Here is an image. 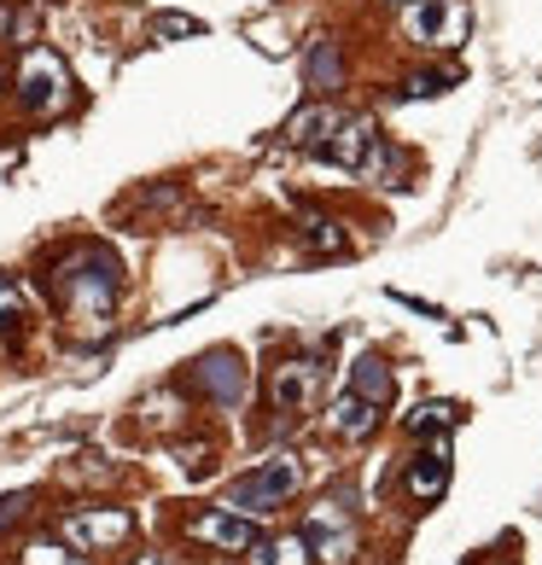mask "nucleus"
Masks as SVG:
<instances>
[{"label": "nucleus", "instance_id": "obj_1", "mask_svg": "<svg viewBox=\"0 0 542 565\" xmlns=\"http://www.w3.org/2000/svg\"><path fill=\"white\" fill-rule=\"evenodd\" d=\"M53 298L65 303V316L82 332L106 327L117 303V263L106 250H71L65 263H53Z\"/></svg>", "mask_w": 542, "mask_h": 565}, {"label": "nucleus", "instance_id": "obj_2", "mask_svg": "<svg viewBox=\"0 0 542 565\" xmlns=\"http://www.w3.org/2000/svg\"><path fill=\"white\" fill-rule=\"evenodd\" d=\"M304 484V460L298 455H275V460H263L257 472H245L234 490H227V508H240V513H268V508H280V501Z\"/></svg>", "mask_w": 542, "mask_h": 565}, {"label": "nucleus", "instance_id": "obj_3", "mask_svg": "<svg viewBox=\"0 0 542 565\" xmlns=\"http://www.w3.org/2000/svg\"><path fill=\"white\" fill-rule=\"evenodd\" d=\"M18 99L35 111V117H53L71 106V71L65 58L47 53V47H30L24 65H18Z\"/></svg>", "mask_w": 542, "mask_h": 565}, {"label": "nucleus", "instance_id": "obj_4", "mask_svg": "<svg viewBox=\"0 0 542 565\" xmlns=\"http://www.w3.org/2000/svg\"><path fill=\"white\" fill-rule=\"evenodd\" d=\"M467 24H472L467 0H414L408 7V35L421 41V47H437V53L461 47Z\"/></svg>", "mask_w": 542, "mask_h": 565}, {"label": "nucleus", "instance_id": "obj_5", "mask_svg": "<svg viewBox=\"0 0 542 565\" xmlns=\"http://www.w3.org/2000/svg\"><path fill=\"white\" fill-rule=\"evenodd\" d=\"M304 536H309V554L327 559V565H350V559H357V525H350V513L339 508V501H316Z\"/></svg>", "mask_w": 542, "mask_h": 565}, {"label": "nucleus", "instance_id": "obj_6", "mask_svg": "<svg viewBox=\"0 0 542 565\" xmlns=\"http://www.w3.org/2000/svg\"><path fill=\"white\" fill-rule=\"evenodd\" d=\"M187 536L193 542H204V548H222V554H252L257 548V519L252 513H240V508H211V513H199L193 525H187Z\"/></svg>", "mask_w": 542, "mask_h": 565}, {"label": "nucleus", "instance_id": "obj_7", "mask_svg": "<svg viewBox=\"0 0 542 565\" xmlns=\"http://www.w3.org/2000/svg\"><path fill=\"white\" fill-rule=\"evenodd\" d=\"M193 385L211 396L216 408H240L245 403V362L234 350H204L193 362Z\"/></svg>", "mask_w": 542, "mask_h": 565}, {"label": "nucleus", "instance_id": "obj_8", "mask_svg": "<svg viewBox=\"0 0 542 565\" xmlns=\"http://www.w3.org/2000/svg\"><path fill=\"white\" fill-rule=\"evenodd\" d=\"M129 531H135L129 508H82V513L65 519V536L76 542V548H117Z\"/></svg>", "mask_w": 542, "mask_h": 565}, {"label": "nucleus", "instance_id": "obj_9", "mask_svg": "<svg viewBox=\"0 0 542 565\" xmlns=\"http://www.w3.org/2000/svg\"><path fill=\"white\" fill-rule=\"evenodd\" d=\"M321 396V362L316 355H298V362L275 367V408L280 414H304Z\"/></svg>", "mask_w": 542, "mask_h": 565}, {"label": "nucleus", "instance_id": "obj_10", "mask_svg": "<svg viewBox=\"0 0 542 565\" xmlns=\"http://www.w3.org/2000/svg\"><path fill=\"white\" fill-rule=\"evenodd\" d=\"M444 490H449V431H437L432 449H421L414 467H408V495L414 501H437Z\"/></svg>", "mask_w": 542, "mask_h": 565}, {"label": "nucleus", "instance_id": "obj_11", "mask_svg": "<svg viewBox=\"0 0 542 565\" xmlns=\"http://www.w3.org/2000/svg\"><path fill=\"white\" fill-rule=\"evenodd\" d=\"M327 426L339 431V437H350V444H362V437H373V426H380V403H368V396L344 391L339 403L327 408Z\"/></svg>", "mask_w": 542, "mask_h": 565}, {"label": "nucleus", "instance_id": "obj_12", "mask_svg": "<svg viewBox=\"0 0 542 565\" xmlns=\"http://www.w3.org/2000/svg\"><path fill=\"white\" fill-rule=\"evenodd\" d=\"M350 391L357 396H368V403H391V396H397V380H391V367L380 362V355H362L357 367H350Z\"/></svg>", "mask_w": 542, "mask_h": 565}, {"label": "nucleus", "instance_id": "obj_13", "mask_svg": "<svg viewBox=\"0 0 542 565\" xmlns=\"http://www.w3.org/2000/svg\"><path fill=\"white\" fill-rule=\"evenodd\" d=\"M332 129H339V111H332V106H309V111H298V117L286 122V140H291V146H309V152H316V146H321Z\"/></svg>", "mask_w": 542, "mask_h": 565}, {"label": "nucleus", "instance_id": "obj_14", "mask_svg": "<svg viewBox=\"0 0 542 565\" xmlns=\"http://www.w3.org/2000/svg\"><path fill=\"white\" fill-rule=\"evenodd\" d=\"M309 536H268L252 548V565H309Z\"/></svg>", "mask_w": 542, "mask_h": 565}, {"label": "nucleus", "instance_id": "obj_15", "mask_svg": "<svg viewBox=\"0 0 542 565\" xmlns=\"http://www.w3.org/2000/svg\"><path fill=\"white\" fill-rule=\"evenodd\" d=\"M339 82H344V58H339V47H332V41H316V53H309V88L332 94Z\"/></svg>", "mask_w": 542, "mask_h": 565}, {"label": "nucleus", "instance_id": "obj_16", "mask_svg": "<svg viewBox=\"0 0 542 565\" xmlns=\"http://www.w3.org/2000/svg\"><path fill=\"white\" fill-rule=\"evenodd\" d=\"M449 426H455V408L449 403H426V408L408 414V431L414 437H432V431H449Z\"/></svg>", "mask_w": 542, "mask_h": 565}, {"label": "nucleus", "instance_id": "obj_17", "mask_svg": "<svg viewBox=\"0 0 542 565\" xmlns=\"http://www.w3.org/2000/svg\"><path fill=\"white\" fill-rule=\"evenodd\" d=\"M24 565H88V559H82L76 548H65V542L41 536V542H30V548H24Z\"/></svg>", "mask_w": 542, "mask_h": 565}, {"label": "nucleus", "instance_id": "obj_18", "mask_svg": "<svg viewBox=\"0 0 542 565\" xmlns=\"http://www.w3.org/2000/svg\"><path fill=\"white\" fill-rule=\"evenodd\" d=\"M309 245H321V250H344V234H339V222H321V216H309Z\"/></svg>", "mask_w": 542, "mask_h": 565}, {"label": "nucleus", "instance_id": "obj_19", "mask_svg": "<svg viewBox=\"0 0 542 565\" xmlns=\"http://www.w3.org/2000/svg\"><path fill=\"white\" fill-rule=\"evenodd\" d=\"M24 508H30V495L24 490H12V495H0V531H12L18 519H24Z\"/></svg>", "mask_w": 542, "mask_h": 565}, {"label": "nucleus", "instance_id": "obj_20", "mask_svg": "<svg viewBox=\"0 0 542 565\" xmlns=\"http://www.w3.org/2000/svg\"><path fill=\"white\" fill-rule=\"evenodd\" d=\"M449 82H455L449 71H437V76H414V82H408V94H414V99H421V94H444Z\"/></svg>", "mask_w": 542, "mask_h": 565}, {"label": "nucleus", "instance_id": "obj_21", "mask_svg": "<svg viewBox=\"0 0 542 565\" xmlns=\"http://www.w3.org/2000/svg\"><path fill=\"white\" fill-rule=\"evenodd\" d=\"M12 321H18V291H12V280H0V332Z\"/></svg>", "mask_w": 542, "mask_h": 565}, {"label": "nucleus", "instance_id": "obj_22", "mask_svg": "<svg viewBox=\"0 0 542 565\" xmlns=\"http://www.w3.org/2000/svg\"><path fill=\"white\" fill-rule=\"evenodd\" d=\"M129 565H163V559H158V554H135Z\"/></svg>", "mask_w": 542, "mask_h": 565}]
</instances>
